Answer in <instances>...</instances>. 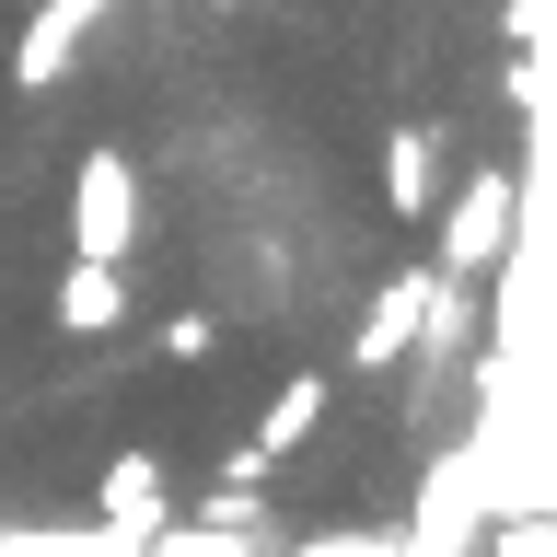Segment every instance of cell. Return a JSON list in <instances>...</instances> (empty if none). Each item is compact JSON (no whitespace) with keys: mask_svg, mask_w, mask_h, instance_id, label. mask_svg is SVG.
Segmentation results:
<instances>
[]
</instances>
